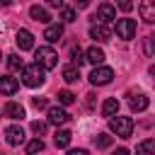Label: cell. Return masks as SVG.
Listing matches in <instances>:
<instances>
[{
    "instance_id": "cell-13",
    "label": "cell",
    "mask_w": 155,
    "mask_h": 155,
    "mask_svg": "<svg viewBox=\"0 0 155 155\" xmlns=\"http://www.w3.org/2000/svg\"><path fill=\"white\" fill-rule=\"evenodd\" d=\"M29 17H31L34 22H41V24H48V22H51L48 10H46V7H39V5H31V7H29Z\"/></svg>"
},
{
    "instance_id": "cell-5",
    "label": "cell",
    "mask_w": 155,
    "mask_h": 155,
    "mask_svg": "<svg viewBox=\"0 0 155 155\" xmlns=\"http://www.w3.org/2000/svg\"><path fill=\"white\" fill-rule=\"evenodd\" d=\"M114 78V70L109 65H97L92 73H90V82L92 85H109Z\"/></svg>"
},
{
    "instance_id": "cell-29",
    "label": "cell",
    "mask_w": 155,
    "mask_h": 155,
    "mask_svg": "<svg viewBox=\"0 0 155 155\" xmlns=\"http://www.w3.org/2000/svg\"><path fill=\"white\" fill-rule=\"evenodd\" d=\"M116 5H119L124 12H131V10H133V0H116Z\"/></svg>"
},
{
    "instance_id": "cell-32",
    "label": "cell",
    "mask_w": 155,
    "mask_h": 155,
    "mask_svg": "<svg viewBox=\"0 0 155 155\" xmlns=\"http://www.w3.org/2000/svg\"><path fill=\"white\" fill-rule=\"evenodd\" d=\"M90 5V0H75V7H80V10H85Z\"/></svg>"
},
{
    "instance_id": "cell-21",
    "label": "cell",
    "mask_w": 155,
    "mask_h": 155,
    "mask_svg": "<svg viewBox=\"0 0 155 155\" xmlns=\"http://www.w3.org/2000/svg\"><path fill=\"white\" fill-rule=\"evenodd\" d=\"M7 68H10L12 73H22V70H24L27 65L22 63V58H19L17 53H10V56H7Z\"/></svg>"
},
{
    "instance_id": "cell-23",
    "label": "cell",
    "mask_w": 155,
    "mask_h": 155,
    "mask_svg": "<svg viewBox=\"0 0 155 155\" xmlns=\"http://www.w3.org/2000/svg\"><path fill=\"white\" fill-rule=\"evenodd\" d=\"M70 61H73V65H78V68H80V65L87 61V56L82 53V48H80V46H73V48H70Z\"/></svg>"
},
{
    "instance_id": "cell-33",
    "label": "cell",
    "mask_w": 155,
    "mask_h": 155,
    "mask_svg": "<svg viewBox=\"0 0 155 155\" xmlns=\"http://www.w3.org/2000/svg\"><path fill=\"white\" fill-rule=\"evenodd\" d=\"M46 2H48L51 7H63V2H65V0H46Z\"/></svg>"
},
{
    "instance_id": "cell-15",
    "label": "cell",
    "mask_w": 155,
    "mask_h": 155,
    "mask_svg": "<svg viewBox=\"0 0 155 155\" xmlns=\"http://www.w3.org/2000/svg\"><path fill=\"white\" fill-rule=\"evenodd\" d=\"M61 36H63V24H58V22H56V24H48L46 31H44V39H46L48 44H56Z\"/></svg>"
},
{
    "instance_id": "cell-3",
    "label": "cell",
    "mask_w": 155,
    "mask_h": 155,
    "mask_svg": "<svg viewBox=\"0 0 155 155\" xmlns=\"http://www.w3.org/2000/svg\"><path fill=\"white\" fill-rule=\"evenodd\" d=\"M109 128L119 138H131V133H133V119L131 116H114V119H109Z\"/></svg>"
},
{
    "instance_id": "cell-16",
    "label": "cell",
    "mask_w": 155,
    "mask_h": 155,
    "mask_svg": "<svg viewBox=\"0 0 155 155\" xmlns=\"http://www.w3.org/2000/svg\"><path fill=\"white\" fill-rule=\"evenodd\" d=\"M85 56H87V61H90L94 68H97V65H102V63H104V58H107V56H104V51H102L99 46H90V48L85 51Z\"/></svg>"
},
{
    "instance_id": "cell-24",
    "label": "cell",
    "mask_w": 155,
    "mask_h": 155,
    "mask_svg": "<svg viewBox=\"0 0 155 155\" xmlns=\"http://www.w3.org/2000/svg\"><path fill=\"white\" fill-rule=\"evenodd\" d=\"M46 145H44V140L41 138H34V140H29L27 143V155H36V153H41Z\"/></svg>"
},
{
    "instance_id": "cell-22",
    "label": "cell",
    "mask_w": 155,
    "mask_h": 155,
    "mask_svg": "<svg viewBox=\"0 0 155 155\" xmlns=\"http://www.w3.org/2000/svg\"><path fill=\"white\" fill-rule=\"evenodd\" d=\"M63 80L65 82H78L80 80V68L78 65H65L63 68Z\"/></svg>"
},
{
    "instance_id": "cell-11",
    "label": "cell",
    "mask_w": 155,
    "mask_h": 155,
    "mask_svg": "<svg viewBox=\"0 0 155 155\" xmlns=\"http://www.w3.org/2000/svg\"><path fill=\"white\" fill-rule=\"evenodd\" d=\"M2 114H5L7 119H24V107H22L19 102H7V104L2 107Z\"/></svg>"
},
{
    "instance_id": "cell-9",
    "label": "cell",
    "mask_w": 155,
    "mask_h": 155,
    "mask_svg": "<svg viewBox=\"0 0 155 155\" xmlns=\"http://www.w3.org/2000/svg\"><path fill=\"white\" fill-rule=\"evenodd\" d=\"M15 41H17L19 51H31V48H34V34H31L29 29H19Z\"/></svg>"
},
{
    "instance_id": "cell-30",
    "label": "cell",
    "mask_w": 155,
    "mask_h": 155,
    "mask_svg": "<svg viewBox=\"0 0 155 155\" xmlns=\"http://www.w3.org/2000/svg\"><path fill=\"white\" fill-rule=\"evenodd\" d=\"M31 104H34L36 109H46V107H48V102H46L44 97H34V99H31Z\"/></svg>"
},
{
    "instance_id": "cell-36",
    "label": "cell",
    "mask_w": 155,
    "mask_h": 155,
    "mask_svg": "<svg viewBox=\"0 0 155 155\" xmlns=\"http://www.w3.org/2000/svg\"><path fill=\"white\" fill-rule=\"evenodd\" d=\"M2 5H12V0H2Z\"/></svg>"
},
{
    "instance_id": "cell-34",
    "label": "cell",
    "mask_w": 155,
    "mask_h": 155,
    "mask_svg": "<svg viewBox=\"0 0 155 155\" xmlns=\"http://www.w3.org/2000/svg\"><path fill=\"white\" fill-rule=\"evenodd\" d=\"M111 155H131V153H128V150H126V148H119V150H114V153H111Z\"/></svg>"
},
{
    "instance_id": "cell-25",
    "label": "cell",
    "mask_w": 155,
    "mask_h": 155,
    "mask_svg": "<svg viewBox=\"0 0 155 155\" xmlns=\"http://www.w3.org/2000/svg\"><path fill=\"white\" fill-rule=\"evenodd\" d=\"M58 102H61L63 107H68V104L75 102V94H73L70 90H61V92H58Z\"/></svg>"
},
{
    "instance_id": "cell-1",
    "label": "cell",
    "mask_w": 155,
    "mask_h": 155,
    "mask_svg": "<svg viewBox=\"0 0 155 155\" xmlns=\"http://www.w3.org/2000/svg\"><path fill=\"white\" fill-rule=\"evenodd\" d=\"M44 80H46V70L39 63H31L22 70V82L27 87H39V85H44Z\"/></svg>"
},
{
    "instance_id": "cell-26",
    "label": "cell",
    "mask_w": 155,
    "mask_h": 155,
    "mask_svg": "<svg viewBox=\"0 0 155 155\" xmlns=\"http://www.w3.org/2000/svg\"><path fill=\"white\" fill-rule=\"evenodd\" d=\"M94 145H97V148H109V145H111V136H107V133L94 136Z\"/></svg>"
},
{
    "instance_id": "cell-35",
    "label": "cell",
    "mask_w": 155,
    "mask_h": 155,
    "mask_svg": "<svg viewBox=\"0 0 155 155\" xmlns=\"http://www.w3.org/2000/svg\"><path fill=\"white\" fill-rule=\"evenodd\" d=\"M148 73H150V78L155 80V65H150V70H148Z\"/></svg>"
},
{
    "instance_id": "cell-2",
    "label": "cell",
    "mask_w": 155,
    "mask_h": 155,
    "mask_svg": "<svg viewBox=\"0 0 155 155\" xmlns=\"http://www.w3.org/2000/svg\"><path fill=\"white\" fill-rule=\"evenodd\" d=\"M34 63H39L44 70H51L58 65V53L51 48V46H39L34 51Z\"/></svg>"
},
{
    "instance_id": "cell-31",
    "label": "cell",
    "mask_w": 155,
    "mask_h": 155,
    "mask_svg": "<svg viewBox=\"0 0 155 155\" xmlns=\"http://www.w3.org/2000/svg\"><path fill=\"white\" fill-rule=\"evenodd\" d=\"M65 155H87V150L85 148H75V150H68Z\"/></svg>"
},
{
    "instance_id": "cell-12",
    "label": "cell",
    "mask_w": 155,
    "mask_h": 155,
    "mask_svg": "<svg viewBox=\"0 0 155 155\" xmlns=\"http://www.w3.org/2000/svg\"><path fill=\"white\" fill-rule=\"evenodd\" d=\"M138 12H140V17L145 19V22H155V0H140V7H138Z\"/></svg>"
},
{
    "instance_id": "cell-18",
    "label": "cell",
    "mask_w": 155,
    "mask_h": 155,
    "mask_svg": "<svg viewBox=\"0 0 155 155\" xmlns=\"http://www.w3.org/2000/svg\"><path fill=\"white\" fill-rule=\"evenodd\" d=\"M102 114H104V116H109V119H114V116L119 114V99H116V97L104 99V102H102Z\"/></svg>"
},
{
    "instance_id": "cell-7",
    "label": "cell",
    "mask_w": 155,
    "mask_h": 155,
    "mask_svg": "<svg viewBox=\"0 0 155 155\" xmlns=\"http://www.w3.org/2000/svg\"><path fill=\"white\" fill-rule=\"evenodd\" d=\"M68 121H70V114H68L65 109H61V107H51V109H48V124L63 126V124H68Z\"/></svg>"
},
{
    "instance_id": "cell-10",
    "label": "cell",
    "mask_w": 155,
    "mask_h": 155,
    "mask_svg": "<svg viewBox=\"0 0 155 155\" xmlns=\"http://www.w3.org/2000/svg\"><path fill=\"white\" fill-rule=\"evenodd\" d=\"M5 140L10 145H19V143H24V131L19 126H7L5 128Z\"/></svg>"
},
{
    "instance_id": "cell-27",
    "label": "cell",
    "mask_w": 155,
    "mask_h": 155,
    "mask_svg": "<svg viewBox=\"0 0 155 155\" xmlns=\"http://www.w3.org/2000/svg\"><path fill=\"white\" fill-rule=\"evenodd\" d=\"M61 19L63 22H75V10L73 7H63L61 10Z\"/></svg>"
},
{
    "instance_id": "cell-20",
    "label": "cell",
    "mask_w": 155,
    "mask_h": 155,
    "mask_svg": "<svg viewBox=\"0 0 155 155\" xmlns=\"http://www.w3.org/2000/svg\"><path fill=\"white\" fill-rule=\"evenodd\" d=\"M70 138H73V133L63 128V131H58V133L53 136V143H56V148H68V145H70Z\"/></svg>"
},
{
    "instance_id": "cell-8",
    "label": "cell",
    "mask_w": 155,
    "mask_h": 155,
    "mask_svg": "<svg viewBox=\"0 0 155 155\" xmlns=\"http://www.w3.org/2000/svg\"><path fill=\"white\" fill-rule=\"evenodd\" d=\"M97 19H102L104 24L114 22V19H116V7H114L111 2H102V5L97 7Z\"/></svg>"
},
{
    "instance_id": "cell-17",
    "label": "cell",
    "mask_w": 155,
    "mask_h": 155,
    "mask_svg": "<svg viewBox=\"0 0 155 155\" xmlns=\"http://www.w3.org/2000/svg\"><path fill=\"white\" fill-rule=\"evenodd\" d=\"M128 107H131V111H145L148 109V97L145 94H131Z\"/></svg>"
},
{
    "instance_id": "cell-4",
    "label": "cell",
    "mask_w": 155,
    "mask_h": 155,
    "mask_svg": "<svg viewBox=\"0 0 155 155\" xmlns=\"http://www.w3.org/2000/svg\"><path fill=\"white\" fill-rule=\"evenodd\" d=\"M116 36L124 39V41L133 39V36H136V19H128V17L116 19Z\"/></svg>"
},
{
    "instance_id": "cell-14",
    "label": "cell",
    "mask_w": 155,
    "mask_h": 155,
    "mask_svg": "<svg viewBox=\"0 0 155 155\" xmlns=\"http://www.w3.org/2000/svg\"><path fill=\"white\" fill-rule=\"evenodd\" d=\"M19 90V82L15 80V78H10V75H5L2 80H0V92L5 94V97H12L15 92Z\"/></svg>"
},
{
    "instance_id": "cell-28",
    "label": "cell",
    "mask_w": 155,
    "mask_h": 155,
    "mask_svg": "<svg viewBox=\"0 0 155 155\" xmlns=\"http://www.w3.org/2000/svg\"><path fill=\"white\" fill-rule=\"evenodd\" d=\"M31 131H34L36 138H39L41 133H46V124H44V121H31Z\"/></svg>"
},
{
    "instance_id": "cell-6",
    "label": "cell",
    "mask_w": 155,
    "mask_h": 155,
    "mask_svg": "<svg viewBox=\"0 0 155 155\" xmlns=\"http://www.w3.org/2000/svg\"><path fill=\"white\" fill-rule=\"evenodd\" d=\"M90 36H92L94 41H109V39H111V29H109L104 22H97V24L90 27Z\"/></svg>"
},
{
    "instance_id": "cell-19",
    "label": "cell",
    "mask_w": 155,
    "mask_h": 155,
    "mask_svg": "<svg viewBox=\"0 0 155 155\" xmlns=\"http://www.w3.org/2000/svg\"><path fill=\"white\" fill-rule=\"evenodd\" d=\"M136 155H155V138H145L138 143Z\"/></svg>"
}]
</instances>
